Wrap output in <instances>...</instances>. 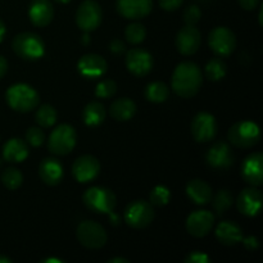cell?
<instances>
[{"mask_svg": "<svg viewBox=\"0 0 263 263\" xmlns=\"http://www.w3.org/2000/svg\"><path fill=\"white\" fill-rule=\"evenodd\" d=\"M203 84V73L200 67L194 62H181L172 73L171 86L176 95L181 98H192L199 92Z\"/></svg>", "mask_w": 263, "mask_h": 263, "instance_id": "6da1fadb", "label": "cell"}, {"mask_svg": "<svg viewBox=\"0 0 263 263\" xmlns=\"http://www.w3.org/2000/svg\"><path fill=\"white\" fill-rule=\"evenodd\" d=\"M5 99L12 109L21 113H27L36 109L40 102V95L31 85L21 82V84L12 85L7 90Z\"/></svg>", "mask_w": 263, "mask_h": 263, "instance_id": "7a4b0ae2", "label": "cell"}, {"mask_svg": "<svg viewBox=\"0 0 263 263\" xmlns=\"http://www.w3.org/2000/svg\"><path fill=\"white\" fill-rule=\"evenodd\" d=\"M228 139L239 149L253 148L261 140V130L253 121H239L230 127Z\"/></svg>", "mask_w": 263, "mask_h": 263, "instance_id": "3957f363", "label": "cell"}, {"mask_svg": "<svg viewBox=\"0 0 263 263\" xmlns=\"http://www.w3.org/2000/svg\"><path fill=\"white\" fill-rule=\"evenodd\" d=\"M13 51L25 61H36L45 54V43L35 32H21L13 39Z\"/></svg>", "mask_w": 263, "mask_h": 263, "instance_id": "277c9868", "label": "cell"}, {"mask_svg": "<svg viewBox=\"0 0 263 263\" xmlns=\"http://www.w3.org/2000/svg\"><path fill=\"white\" fill-rule=\"evenodd\" d=\"M85 207L95 213H112L117 204L116 194L104 186H91L82 195Z\"/></svg>", "mask_w": 263, "mask_h": 263, "instance_id": "5b68a950", "label": "cell"}, {"mask_svg": "<svg viewBox=\"0 0 263 263\" xmlns=\"http://www.w3.org/2000/svg\"><path fill=\"white\" fill-rule=\"evenodd\" d=\"M76 130L68 123H61L51 131L48 140V148L55 156H67L76 146Z\"/></svg>", "mask_w": 263, "mask_h": 263, "instance_id": "8992f818", "label": "cell"}, {"mask_svg": "<svg viewBox=\"0 0 263 263\" xmlns=\"http://www.w3.org/2000/svg\"><path fill=\"white\" fill-rule=\"evenodd\" d=\"M76 238L81 246L89 249H99L107 244L108 235L102 225L95 221H82L76 230Z\"/></svg>", "mask_w": 263, "mask_h": 263, "instance_id": "52a82bcc", "label": "cell"}, {"mask_svg": "<svg viewBox=\"0 0 263 263\" xmlns=\"http://www.w3.org/2000/svg\"><path fill=\"white\" fill-rule=\"evenodd\" d=\"M123 218L125 222L133 229L148 228L154 220L153 205L143 199L134 200L126 207Z\"/></svg>", "mask_w": 263, "mask_h": 263, "instance_id": "ba28073f", "label": "cell"}, {"mask_svg": "<svg viewBox=\"0 0 263 263\" xmlns=\"http://www.w3.org/2000/svg\"><path fill=\"white\" fill-rule=\"evenodd\" d=\"M208 45L211 50L220 58L231 55L236 48V36L225 26L215 27L208 35Z\"/></svg>", "mask_w": 263, "mask_h": 263, "instance_id": "9c48e42d", "label": "cell"}, {"mask_svg": "<svg viewBox=\"0 0 263 263\" xmlns=\"http://www.w3.org/2000/svg\"><path fill=\"white\" fill-rule=\"evenodd\" d=\"M103 12L99 3L95 0H85L80 4L76 12V23L84 32L97 30L102 23Z\"/></svg>", "mask_w": 263, "mask_h": 263, "instance_id": "30bf717a", "label": "cell"}, {"mask_svg": "<svg viewBox=\"0 0 263 263\" xmlns=\"http://www.w3.org/2000/svg\"><path fill=\"white\" fill-rule=\"evenodd\" d=\"M192 135L198 143H208L217 135L218 126L215 116L208 112H199L193 118L190 125Z\"/></svg>", "mask_w": 263, "mask_h": 263, "instance_id": "8fae6325", "label": "cell"}, {"mask_svg": "<svg viewBox=\"0 0 263 263\" xmlns=\"http://www.w3.org/2000/svg\"><path fill=\"white\" fill-rule=\"evenodd\" d=\"M126 67L134 76L143 77L153 69V57L143 48H134L126 53Z\"/></svg>", "mask_w": 263, "mask_h": 263, "instance_id": "7c38bea8", "label": "cell"}, {"mask_svg": "<svg viewBox=\"0 0 263 263\" xmlns=\"http://www.w3.org/2000/svg\"><path fill=\"white\" fill-rule=\"evenodd\" d=\"M263 203L262 192L256 186H249L241 190L236 199V207L241 215L247 217H256L259 215Z\"/></svg>", "mask_w": 263, "mask_h": 263, "instance_id": "4fadbf2b", "label": "cell"}, {"mask_svg": "<svg viewBox=\"0 0 263 263\" xmlns=\"http://www.w3.org/2000/svg\"><path fill=\"white\" fill-rule=\"evenodd\" d=\"M235 156L233 149L225 141L215 143L205 154V162L211 168L215 170H228L233 166Z\"/></svg>", "mask_w": 263, "mask_h": 263, "instance_id": "5bb4252c", "label": "cell"}, {"mask_svg": "<svg viewBox=\"0 0 263 263\" xmlns=\"http://www.w3.org/2000/svg\"><path fill=\"white\" fill-rule=\"evenodd\" d=\"M215 225V216L212 212L205 210L194 211L187 216L186 230L194 238H204Z\"/></svg>", "mask_w": 263, "mask_h": 263, "instance_id": "9a60e30c", "label": "cell"}, {"mask_svg": "<svg viewBox=\"0 0 263 263\" xmlns=\"http://www.w3.org/2000/svg\"><path fill=\"white\" fill-rule=\"evenodd\" d=\"M100 163L98 158L90 154L79 157L72 164V175L79 182H90L99 176Z\"/></svg>", "mask_w": 263, "mask_h": 263, "instance_id": "2e32d148", "label": "cell"}, {"mask_svg": "<svg viewBox=\"0 0 263 263\" xmlns=\"http://www.w3.org/2000/svg\"><path fill=\"white\" fill-rule=\"evenodd\" d=\"M202 44V35L194 26H185L177 32L175 45L182 55H193L197 53Z\"/></svg>", "mask_w": 263, "mask_h": 263, "instance_id": "e0dca14e", "label": "cell"}, {"mask_svg": "<svg viewBox=\"0 0 263 263\" xmlns=\"http://www.w3.org/2000/svg\"><path fill=\"white\" fill-rule=\"evenodd\" d=\"M241 176L251 186H261L263 184V154L252 153L241 163Z\"/></svg>", "mask_w": 263, "mask_h": 263, "instance_id": "ac0fdd59", "label": "cell"}, {"mask_svg": "<svg viewBox=\"0 0 263 263\" xmlns=\"http://www.w3.org/2000/svg\"><path fill=\"white\" fill-rule=\"evenodd\" d=\"M77 69L80 74L86 79H98L107 73L108 64L107 61L99 54H85L80 58L77 63Z\"/></svg>", "mask_w": 263, "mask_h": 263, "instance_id": "d6986e66", "label": "cell"}, {"mask_svg": "<svg viewBox=\"0 0 263 263\" xmlns=\"http://www.w3.org/2000/svg\"><path fill=\"white\" fill-rule=\"evenodd\" d=\"M117 12L127 20H141L152 12L153 0H117Z\"/></svg>", "mask_w": 263, "mask_h": 263, "instance_id": "ffe728a7", "label": "cell"}, {"mask_svg": "<svg viewBox=\"0 0 263 263\" xmlns=\"http://www.w3.org/2000/svg\"><path fill=\"white\" fill-rule=\"evenodd\" d=\"M28 17L36 27L48 26L54 18V7L50 0H32L28 8Z\"/></svg>", "mask_w": 263, "mask_h": 263, "instance_id": "44dd1931", "label": "cell"}, {"mask_svg": "<svg viewBox=\"0 0 263 263\" xmlns=\"http://www.w3.org/2000/svg\"><path fill=\"white\" fill-rule=\"evenodd\" d=\"M39 176L43 180L44 184L49 186H55L62 181L64 176L63 166L61 162L55 158H44L39 166Z\"/></svg>", "mask_w": 263, "mask_h": 263, "instance_id": "7402d4cb", "label": "cell"}, {"mask_svg": "<svg viewBox=\"0 0 263 263\" xmlns=\"http://www.w3.org/2000/svg\"><path fill=\"white\" fill-rule=\"evenodd\" d=\"M216 238L222 246L233 247L241 243L244 238L243 229L234 221H222L216 228Z\"/></svg>", "mask_w": 263, "mask_h": 263, "instance_id": "603a6c76", "label": "cell"}, {"mask_svg": "<svg viewBox=\"0 0 263 263\" xmlns=\"http://www.w3.org/2000/svg\"><path fill=\"white\" fill-rule=\"evenodd\" d=\"M186 195L198 205H207L212 200V187L200 179L190 180L186 185Z\"/></svg>", "mask_w": 263, "mask_h": 263, "instance_id": "cb8c5ba5", "label": "cell"}, {"mask_svg": "<svg viewBox=\"0 0 263 263\" xmlns=\"http://www.w3.org/2000/svg\"><path fill=\"white\" fill-rule=\"evenodd\" d=\"M28 157L27 141L20 138H12L4 144L3 148V158L7 162L20 163Z\"/></svg>", "mask_w": 263, "mask_h": 263, "instance_id": "d4e9b609", "label": "cell"}, {"mask_svg": "<svg viewBox=\"0 0 263 263\" xmlns=\"http://www.w3.org/2000/svg\"><path fill=\"white\" fill-rule=\"evenodd\" d=\"M109 113L116 121L126 122L135 116L136 104L130 98H120L110 104Z\"/></svg>", "mask_w": 263, "mask_h": 263, "instance_id": "484cf974", "label": "cell"}, {"mask_svg": "<svg viewBox=\"0 0 263 263\" xmlns=\"http://www.w3.org/2000/svg\"><path fill=\"white\" fill-rule=\"evenodd\" d=\"M105 117H107V110L102 103L90 102L89 104L85 105L84 110H82V120L86 126L90 127H97V126L102 125L104 122Z\"/></svg>", "mask_w": 263, "mask_h": 263, "instance_id": "4316f807", "label": "cell"}, {"mask_svg": "<svg viewBox=\"0 0 263 263\" xmlns=\"http://www.w3.org/2000/svg\"><path fill=\"white\" fill-rule=\"evenodd\" d=\"M170 87L162 81H154L146 85L145 98L152 103H163L168 99Z\"/></svg>", "mask_w": 263, "mask_h": 263, "instance_id": "83f0119b", "label": "cell"}, {"mask_svg": "<svg viewBox=\"0 0 263 263\" xmlns=\"http://www.w3.org/2000/svg\"><path fill=\"white\" fill-rule=\"evenodd\" d=\"M212 207L217 215H223L231 208L234 203V195L230 190L221 189L212 197Z\"/></svg>", "mask_w": 263, "mask_h": 263, "instance_id": "f1b7e54d", "label": "cell"}, {"mask_svg": "<svg viewBox=\"0 0 263 263\" xmlns=\"http://www.w3.org/2000/svg\"><path fill=\"white\" fill-rule=\"evenodd\" d=\"M36 122L40 127L49 128L51 126L55 125L57 118H58V113H57L55 108L50 104H43L37 108V112L35 115Z\"/></svg>", "mask_w": 263, "mask_h": 263, "instance_id": "f546056e", "label": "cell"}, {"mask_svg": "<svg viewBox=\"0 0 263 263\" xmlns=\"http://www.w3.org/2000/svg\"><path fill=\"white\" fill-rule=\"evenodd\" d=\"M226 73H228V66L220 57L212 58L205 66V76L211 81H220L226 76Z\"/></svg>", "mask_w": 263, "mask_h": 263, "instance_id": "4dcf8cb0", "label": "cell"}, {"mask_svg": "<svg viewBox=\"0 0 263 263\" xmlns=\"http://www.w3.org/2000/svg\"><path fill=\"white\" fill-rule=\"evenodd\" d=\"M125 37L133 45L141 44L146 37V28L145 26L141 25L140 22H133L126 27Z\"/></svg>", "mask_w": 263, "mask_h": 263, "instance_id": "1f68e13d", "label": "cell"}, {"mask_svg": "<svg viewBox=\"0 0 263 263\" xmlns=\"http://www.w3.org/2000/svg\"><path fill=\"white\" fill-rule=\"evenodd\" d=\"M2 182L7 189L17 190L23 182L22 172H21L20 170L14 168V167H9V168L3 171Z\"/></svg>", "mask_w": 263, "mask_h": 263, "instance_id": "d6a6232c", "label": "cell"}, {"mask_svg": "<svg viewBox=\"0 0 263 263\" xmlns=\"http://www.w3.org/2000/svg\"><path fill=\"white\" fill-rule=\"evenodd\" d=\"M170 199H171V192L164 185H157L149 194V203L156 207H163L168 204Z\"/></svg>", "mask_w": 263, "mask_h": 263, "instance_id": "836d02e7", "label": "cell"}, {"mask_svg": "<svg viewBox=\"0 0 263 263\" xmlns=\"http://www.w3.org/2000/svg\"><path fill=\"white\" fill-rule=\"evenodd\" d=\"M116 92H117V84L110 79L102 80L95 87V97L99 98V99L112 98Z\"/></svg>", "mask_w": 263, "mask_h": 263, "instance_id": "e575fe53", "label": "cell"}, {"mask_svg": "<svg viewBox=\"0 0 263 263\" xmlns=\"http://www.w3.org/2000/svg\"><path fill=\"white\" fill-rule=\"evenodd\" d=\"M45 133H44L40 127H35V126H33V127L28 128L27 133H26V141H27L31 146H35V148L43 145V144L45 143Z\"/></svg>", "mask_w": 263, "mask_h": 263, "instance_id": "d590c367", "label": "cell"}, {"mask_svg": "<svg viewBox=\"0 0 263 263\" xmlns=\"http://www.w3.org/2000/svg\"><path fill=\"white\" fill-rule=\"evenodd\" d=\"M202 18V10L197 4H192L185 9L184 21L187 26H195Z\"/></svg>", "mask_w": 263, "mask_h": 263, "instance_id": "8d00e7d4", "label": "cell"}, {"mask_svg": "<svg viewBox=\"0 0 263 263\" xmlns=\"http://www.w3.org/2000/svg\"><path fill=\"white\" fill-rule=\"evenodd\" d=\"M210 261V257L203 252H192L185 258V263H208Z\"/></svg>", "mask_w": 263, "mask_h": 263, "instance_id": "74e56055", "label": "cell"}, {"mask_svg": "<svg viewBox=\"0 0 263 263\" xmlns=\"http://www.w3.org/2000/svg\"><path fill=\"white\" fill-rule=\"evenodd\" d=\"M158 2L162 9L167 10V12H174L181 7L184 0H158Z\"/></svg>", "mask_w": 263, "mask_h": 263, "instance_id": "f35d334b", "label": "cell"}, {"mask_svg": "<svg viewBox=\"0 0 263 263\" xmlns=\"http://www.w3.org/2000/svg\"><path fill=\"white\" fill-rule=\"evenodd\" d=\"M109 50L112 51L115 55H121L126 51V45L122 40L120 39H113L109 44Z\"/></svg>", "mask_w": 263, "mask_h": 263, "instance_id": "ab89813d", "label": "cell"}, {"mask_svg": "<svg viewBox=\"0 0 263 263\" xmlns=\"http://www.w3.org/2000/svg\"><path fill=\"white\" fill-rule=\"evenodd\" d=\"M243 244L248 251H256L259 247V241L256 236H247V238H243Z\"/></svg>", "mask_w": 263, "mask_h": 263, "instance_id": "60d3db41", "label": "cell"}, {"mask_svg": "<svg viewBox=\"0 0 263 263\" xmlns=\"http://www.w3.org/2000/svg\"><path fill=\"white\" fill-rule=\"evenodd\" d=\"M259 3H261V0H239L240 7L246 10L256 9V8L259 5Z\"/></svg>", "mask_w": 263, "mask_h": 263, "instance_id": "b9f144b4", "label": "cell"}, {"mask_svg": "<svg viewBox=\"0 0 263 263\" xmlns=\"http://www.w3.org/2000/svg\"><path fill=\"white\" fill-rule=\"evenodd\" d=\"M8 71V62L3 55H0V79L5 76Z\"/></svg>", "mask_w": 263, "mask_h": 263, "instance_id": "7bdbcfd3", "label": "cell"}, {"mask_svg": "<svg viewBox=\"0 0 263 263\" xmlns=\"http://www.w3.org/2000/svg\"><path fill=\"white\" fill-rule=\"evenodd\" d=\"M5 32H7V28H5L4 22H3V21L0 20V43H2V41L4 40Z\"/></svg>", "mask_w": 263, "mask_h": 263, "instance_id": "ee69618b", "label": "cell"}, {"mask_svg": "<svg viewBox=\"0 0 263 263\" xmlns=\"http://www.w3.org/2000/svg\"><path fill=\"white\" fill-rule=\"evenodd\" d=\"M108 263H130V261L126 258H121V257H116V258L109 259Z\"/></svg>", "mask_w": 263, "mask_h": 263, "instance_id": "f6af8a7d", "label": "cell"}, {"mask_svg": "<svg viewBox=\"0 0 263 263\" xmlns=\"http://www.w3.org/2000/svg\"><path fill=\"white\" fill-rule=\"evenodd\" d=\"M51 262L63 263V261H62V259H59V258H46V259H44V261H41V263H51Z\"/></svg>", "mask_w": 263, "mask_h": 263, "instance_id": "bcb514c9", "label": "cell"}, {"mask_svg": "<svg viewBox=\"0 0 263 263\" xmlns=\"http://www.w3.org/2000/svg\"><path fill=\"white\" fill-rule=\"evenodd\" d=\"M82 43H84L85 45H87V44H90L89 32H85V33H84V36H82Z\"/></svg>", "mask_w": 263, "mask_h": 263, "instance_id": "7dc6e473", "label": "cell"}, {"mask_svg": "<svg viewBox=\"0 0 263 263\" xmlns=\"http://www.w3.org/2000/svg\"><path fill=\"white\" fill-rule=\"evenodd\" d=\"M0 263H12V259H9L5 256H0Z\"/></svg>", "mask_w": 263, "mask_h": 263, "instance_id": "c3c4849f", "label": "cell"}, {"mask_svg": "<svg viewBox=\"0 0 263 263\" xmlns=\"http://www.w3.org/2000/svg\"><path fill=\"white\" fill-rule=\"evenodd\" d=\"M262 14H263V10L261 8V10H259V14H258V20H259V25H263V21H262Z\"/></svg>", "mask_w": 263, "mask_h": 263, "instance_id": "681fc988", "label": "cell"}, {"mask_svg": "<svg viewBox=\"0 0 263 263\" xmlns=\"http://www.w3.org/2000/svg\"><path fill=\"white\" fill-rule=\"evenodd\" d=\"M54 2L61 3V4H67V3H69V2H71V0H54Z\"/></svg>", "mask_w": 263, "mask_h": 263, "instance_id": "f907efd6", "label": "cell"}, {"mask_svg": "<svg viewBox=\"0 0 263 263\" xmlns=\"http://www.w3.org/2000/svg\"><path fill=\"white\" fill-rule=\"evenodd\" d=\"M0 166H2V159H0Z\"/></svg>", "mask_w": 263, "mask_h": 263, "instance_id": "816d5d0a", "label": "cell"}, {"mask_svg": "<svg viewBox=\"0 0 263 263\" xmlns=\"http://www.w3.org/2000/svg\"><path fill=\"white\" fill-rule=\"evenodd\" d=\"M199 2H205V0H199Z\"/></svg>", "mask_w": 263, "mask_h": 263, "instance_id": "f5cc1de1", "label": "cell"}]
</instances>
